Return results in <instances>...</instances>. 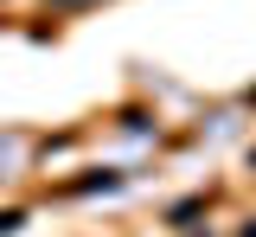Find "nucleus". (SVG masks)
<instances>
[{
    "label": "nucleus",
    "mask_w": 256,
    "mask_h": 237,
    "mask_svg": "<svg viewBox=\"0 0 256 237\" xmlns=\"http://www.w3.org/2000/svg\"><path fill=\"white\" fill-rule=\"evenodd\" d=\"M52 6H58V13H70V6H90V0H52Z\"/></svg>",
    "instance_id": "nucleus-1"
},
{
    "label": "nucleus",
    "mask_w": 256,
    "mask_h": 237,
    "mask_svg": "<svg viewBox=\"0 0 256 237\" xmlns=\"http://www.w3.org/2000/svg\"><path fill=\"white\" fill-rule=\"evenodd\" d=\"M250 237H256V224H250Z\"/></svg>",
    "instance_id": "nucleus-2"
}]
</instances>
